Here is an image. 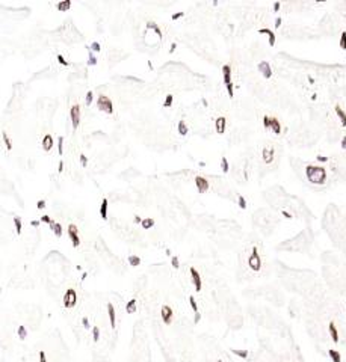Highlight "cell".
<instances>
[{
	"instance_id": "17",
	"label": "cell",
	"mask_w": 346,
	"mask_h": 362,
	"mask_svg": "<svg viewBox=\"0 0 346 362\" xmlns=\"http://www.w3.org/2000/svg\"><path fill=\"white\" fill-rule=\"evenodd\" d=\"M328 332H329V337H331V340L334 341V343H339V330H337V328H336V325H334V321H331L329 325H328Z\"/></svg>"
},
{
	"instance_id": "43",
	"label": "cell",
	"mask_w": 346,
	"mask_h": 362,
	"mask_svg": "<svg viewBox=\"0 0 346 362\" xmlns=\"http://www.w3.org/2000/svg\"><path fill=\"white\" fill-rule=\"evenodd\" d=\"M88 65H97V57L89 51V60H88Z\"/></svg>"
},
{
	"instance_id": "27",
	"label": "cell",
	"mask_w": 346,
	"mask_h": 362,
	"mask_svg": "<svg viewBox=\"0 0 346 362\" xmlns=\"http://www.w3.org/2000/svg\"><path fill=\"white\" fill-rule=\"evenodd\" d=\"M70 8H71V2H70V0H63V2H59L56 5V9L58 11H68Z\"/></svg>"
},
{
	"instance_id": "37",
	"label": "cell",
	"mask_w": 346,
	"mask_h": 362,
	"mask_svg": "<svg viewBox=\"0 0 346 362\" xmlns=\"http://www.w3.org/2000/svg\"><path fill=\"white\" fill-rule=\"evenodd\" d=\"M98 340H100V329H98V326H94L92 328V341L97 343Z\"/></svg>"
},
{
	"instance_id": "44",
	"label": "cell",
	"mask_w": 346,
	"mask_h": 362,
	"mask_svg": "<svg viewBox=\"0 0 346 362\" xmlns=\"http://www.w3.org/2000/svg\"><path fill=\"white\" fill-rule=\"evenodd\" d=\"M58 62H59V63H62V65H65V67H68V65H70V62H68V60H65V57H63L62 55H58Z\"/></svg>"
},
{
	"instance_id": "30",
	"label": "cell",
	"mask_w": 346,
	"mask_h": 362,
	"mask_svg": "<svg viewBox=\"0 0 346 362\" xmlns=\"http://www.w3.org/2000/svg\"><path fill=\"white\" fill-rule=\"evenodd\" d=\"M17 333H18V338H20L21 341L26 340V337H27V329H26V326H18Z\"/></svg>"
},
{
	"instance_id": "4",
	"label": "cell",
	"mask_w": 346,
	"mask_h": 362,
	"mask_svg": "<svg viewBox=\"0 0 346 362\" xmlns=\"http://www.w3.org/2000/svg\"><path fill=\"white\" fill-rule=\"evenodd\" d=\"M97 107L101 110V112H105V113H113V104H112V100L107 97V95H98V98H97Z\"/></svg>"
},
{
	"instance_id": "34",
	"label": "cell",
	"mask_w": 346,
	"mask_h": 362,
	"mask_svg": "<svg viewBox=\"0 0 346 362\" xmlns=\"http://www.w3.org/2000/svg\"><path fill=\"white\" fill-rule=\"evenodd\" d=\"M172 103H174V95H166L165 97V101H163V107H171L172 106Z\"/></svg>"
},
{
	"instance_id": "12",
	"label": "cell",
	"mask_w": 346,
	"mask_h": 362,
	"mask_svg": "<svg viewBox=\"0 0 346 362\" xmlns=\"http://www.w3.org/2000/svg\"><path fill=\"white\" fill-rule=\"evenodd\" d=\"M257 68H259V71L262 73V75L265 77V79H271L272 77V68H271V65H269V62H266V60H263V62H260L259 65H257Z\"/></svg>"
},
{
	"instance_id": "62",
	"label": "cell",
	"mask_w": 346,
	"mask_h": 362,
	"mask_svg": "<svg viewBox=\"0 0 346 362\" xmlns=\"http://www.w3.org/2000/svg\"><path fill=\"white\" fill-rule=\"evenodd\" d=\"M216 362H222V361H221V359H219V361H216Z\"/></svg>"
},
{
	"instance_id": "54",
	"label": "cell",
	"mask_w": 346,
	"mask_h": 362,
	"mask_svg": "<svg viewBox=\"0 0 346 362\" xmlns=\"http://www.w3.org/2000/svg\"><path fill=\"white\" fill-rule=\"evenodd\" d=\"M340 147H342L343 149H346V136L342 137V140H340Z\"/></svg>"
},
{
	"instance_id": "49",
	"label": "cell",
	"mask_w": 346,
	"mask_h": 362,
	"mask_svg": "<svg viewBox=\"0 0 346 362\" xmlns=\"http://www.w3.org/2000/svg\"><path fill=\"white\" fill-rule=\"evenodd\" d=\"M281 23H283V18H281V17H277V20H275V27H277V29L281 27Z\"/></svg>"
},
{
	"instance_id": "32",
	"label": "cell",
	"mask_w": 346,
	"mask_h": 362,
	"mask_svg": "<svg viewBox=\"0 0 346 362\" xmlns=\"http://www.w3.org/2000/svg\"><path fill=\"white\" fill-rule=\"evenodd\" d=\"M129 264H130L132 267H138V266L141 264V258L136 256V255H130V256H129Z\"/></svg>"
},
{
	"instance_id": "40",
	"label": "cell",
	"mask_w": 346,
	"mask_h": 362,
	"mask_svg": "<svg viewBox=\"0 0 346 362\" xmlns=\"http://www.w3.org/2000/svg\"><path fill=\"white\" fill-rule=\"evenodd\" d=\"M263 127L265 128H271V116H267V115L263 116Z\"/></svg>"
},
{
	"instance_id": "5",
	"label": "cell",
	"mask_w": 346,
	"mask_h": 362,
	"mask_svg": "<svg viewBox=\"0 0 346 362\" xmlns=\"http://www.w3.org/2000/svg\"><path fill=\"white\" fill-rule=\"evenodd\" d=\"M62 303H63V306H65L67 309L74 308L76 303H77V293H76V290L68 288L65 291V294H63V297H62Z\"/></svg>"
},
{
	"instance_id": "9",
	"label": "cell",
	"mask_w": 346,
	"mask_h": 362,
	"mask_svg": "<svg viewBox=\"0 0 346 362\" xmlns=\"http://www.w3.org/2000/svg\"><path fill=\"white\" fill-rule=\"evenodd\" d=\"M160 315H162V320L165 325H171L172 323V318H174V312H172V308L169 305H163L162 309H160Z\"/></svg>"
},
{
	"instance_id": "36",
	"label": "cell",
	"mask_w": 346,
	"mask_h": 362,
	"mask_svg": "<svg viewBox=\"0 0 346 362\" xmlns=\"http://www.w3.org/2000/svg\"><path fill=\"white\" fill-rule=\"evenodd\" d=\"M221 169H222V172H225V174L230 171V164H228V160H227L225 157L221 159Z\"/></svg>"
},
{
	"instance_id": "28",
	"label": "cell",
	"mask_w": 346,
	"mask_h": 362,
	"mask_svg": "<svg viewBox=\"0 0 346 362\" xmlns=\"http://www.w3.org/2000/svg\"><path fill=\"white\" fill-rule=\"evenodd\" d=\"M231 353L236 355V356H239V358H242V359H247L249 356V352L248 350H237V348H231Z\"/></svg>"
},
{
	"instance_id": "41",
	"label": "cell",
	"mask_w": 346,
	"mask_h": 362,
	"mask_svg": "<svg viewBox=\"0 0 346 362\" xmlns=\"http://www.w3.org/2000/svg\"><path fill=\"white\" fill-rule=\"evenodd\" d=\"M171 266L174 269H178V267H180V260H178L177 256H171Z\"/></svg>"
},
{
	"instance_id": "1",
	"label": "cell",
	"mask_w": 346,
	"mask_h": 362,
	"mask_svg": "<svg viewBox=\"0 0 346 362\" xmlns=\"http://www.w3.org/2000/svg\"><path fill=\"white\" fill-rule=\"evenodd\" d=\"M305 175H307L310 183L314 184V186H322L327 181V169L324 166H313V164L307 166L305 167Z\"/></svg>"
},
{
	"instance_id": "18",
	"label": "cell",
	"mask_w": 346,
	"mask_h": 362,
	"mask_svg": "<svg viewBox=\"0 0 346 362\" xmlns=\"http://www.w3.org/2000/svg\"><path fill=\"white\" fill-rule=\"evenodd\" d=\"M271 130L274 131V134H281V130H283V127H281V122L278 121V118H271Z\"/></svg>"
},
{
	"instance_id": "45",
	"label": "cell",
	"mask_w": 346,
	"mask_h": 362,
	"mask_svg": "<svg viewBox=\"0 0 346 362\" xmlns=\"http://www.w3.org/2000/svg\"><path fill=\"white\" fill-rule=\"evenodd\" d=\"M88 48H91L92 51H100V50H101V45H100V44L95 41V42H92V44H91V47H88Z\"/></svg>"
},
{
	"instance_id": "59",
	"label": "cell",
	"mask_w": 346,
	"mask_h": 362,
	"mask_svg": "<svg viewBox=\"0 0 346 362\" xmlns=\"http://www.w3.org/2000/svg\"><path fill=\"white\" fill-rule=\"evenodd\" d=\"M133 221H135V223H141V222H142V219H141L139 216H135V219H133Z\"/></svg>"
},
{
	"instance_id": "26",
	"label": "cell",
	"mask_w": 346,
	"mask_h": 362,
	"mask_svg": "<svg viewBox=\"0 0 346 362\" xmlns=\"http://www.w3.org/2000/svg\"><path fill=\"white\" fill-rule=\"evenodd\" d=\"M147 29H153V30H154V33H156V36L159 38V40L162 38V30L159 29V26H157L156 23H153V21H148V23H147Z\"/></svg>"
},
{
	"instance_id": "42",
	"label": "cell",
	"mask_w": 346,
	"mask_h": 362,
	"mask_svg": "<svg viewBox=\"0 0 346 362\" xmlns=\"http://www.w3.org/2000/svg\"><path fill=\"white\" fill-rule=\"evenodd\" d=\"M58 151H59V154H62V151H63V137L62 136L58 137Z\"/></svg>"
},
{
	"instance_id": "46",
	"label": "cell",
	"mask_w": 346,
	"mask_h": 362,
	"mask_svg": "<svg viewBox=\"0 0 346 362\" xmlns=\"http://www.w3.org/2000/svg\"><path fill=\"white\" fill-rule=\"evenodd\" d=\"M36 207H38V208H40V210H43V208H45V201H44V199H41V201H38V202H36Z\"/></svg>"
},
{
	"instance_id": "58",
	"label": "cell",
	"mask_w": 346,
	"mask_h": 362,
	"mask_svg": "<svg viewBox=\"0 0 346 362\" xmlns=\"http://www.w3.org/2000/svg\"><path fill=\"white\" fill-rule=\"evenodd\" d=\"M283 216H284L286 219H292V217H293V216H292L289 211H286V210H283Z\"/></svg>"
},
{
	"instance_id": "61",
	"label": "cell",
	"mask_w": 346,
	"mask_h": 362,
	"mask_svg": "<svg viewBox=\"0 0 346 362\" xmlns=\"http://www.w3.org/2000/svg\"><path fill=\"white\" fill-rule=\"evenodd\" d=\"M30 225H32V226H38V225H40V222H38V221H32Z\"/></svg>"
},
{
	"instance_id": "23",
	"label": "cell",
	"mask_w": 346,
	"mask_h": 362,
	"mask_svg": "<svg viewBox=\"0 0 346 362\" xmlns=\"http://www.w3.org/2000/svg\"><path fill=\"white\" fill-rule=\"evenodd\" d=\"M136 308H138V302H136V299H132V300L127 302V305H125V311L129 312V314H135V312H136Z\"/></svg>"
},
{
	"instance_id": "51",
	"label": "cell",
	"mask_w": 346,
	"mask_h": 362,
	"mask_svg": "<svg viewBox=\"0 0 346 362\" xmlns=\"http://www.w3.org/2000/svg\"><path fill=\"white\" fill-rule=\"evenodd\" d=\"M40 362H47V358H45V353L41 350L40 352Z\"/></svg>"
},
{
	"instance_id": "48",
	"label": "cell",
	"mask_w": 346,
	"mask_h": 362,
	"mask_svg": "<svg viewBox=\"0 0 346 362\" xmlns=\"http://www.w3.org/2000/svg\"><path fill=\"white\" fill-rule=\"evenodd\" d=\"M183 15H185V12H177V14H172L171 18H172V20H178V18H182Z\"/></svg>"
},
{
	"instance_id": "3",
	"label": "cell",
	"mask_w": 346,
	"mask_h": 362,
	"mask_svg": "<svg viewBox=\"0 0 346 362\" xmlns=\"http://www.w3.org/2000/svg\"><path fill=\"white\" fill-rule=\"evenodd\" d=\"M248 266L252 272H260L262 270V256L259 254V248L254 246L249 256H248Z\"/></svg>"
},
{
	"instance_id": "21",
	"label": "cell",
	"mask_w": 346,
	"mask_h": 362,
	"mask_svg": "<svg viewBox=\"0 0 346 362\" xmlns=\"http://www.w3.org/2000/svg\"><path fill=\"white\" fill-rule=\"evenodd\" d=\"M334 112H336V115H337V118L340 119V122H342V125H346V112L337 104L336 107H334Z\"/></svg>"
},
{
	"instance_id": "7",
	"label": "cell",
	"mask_w": 346,
	"mask_h": 362,
	"mask_svg": "<svg viewBox=\"0 0 346 362\" xmlns=\"http://www.w3.org/2000/svg\"><path fill=\"white\" fill-rule=\"evenodd\" d=\"M189 272H190V276H192V284H194V287H195V291H197V293H201V288H203V281H201V275H200V272H198L195 267H190V269H189Z\"/></svg>"
},
{
	"instance_id": "13",
	"label": "cell",
	"mask_w": 346,
	"mask_h": 362,
	"mask_svg": "<svg viewBox=\"0 0 346 362\" xmlns=\"http://www.w3.org/2000/svg\"><path fill=\"white\" fill-rule=\"evenodd\" d=\"M225 128H227V119L225 116H218L216 121H215V130L218 134H224L225 133Z\"/></svg>"
},
{
	"instance_id": "55",
	"label": "cell",
	"mask_w": 346,
	"mask_h": 362,
	"mask_svg": "<svg viewBox=\"0 0 346 362\" xmlns=\"http://www.w3.org/2000/svg\"><path fill=\"white\" fill-rule=\"evenodd\" d=\"M317 162H320V163H325V162H328V157H324V156H319V157H317Z\"/></svg>"
},
{
	"instance_id": "20",
	"label": "cell",
	"mask_w": 346,
	"mask_h": 362,
	"mask_svg": "<svg viewBox=\"0 0 346 362\" xmlns=\"http://www.w3.org/2000/svg\"><path fill=\"white\" fill-rule=\"evenodd\" d=\"M177 133L180 134V136H186L189 133V127L186 125V122L183 119L178 121V124H177Z\"/></svg>"
},
{
	"instance_id": "22",
	"label": "cell",
	"mask_w": 346,
	"mask_h": 362,
	"mask_svg": "<svg viewBox=\"0 0 346 362\" xmlns=\"http://www.w3.org/2000/svg\"><path fill=\"white\" fill-rule=\"evenodd\" d=\"M48 225H50V229H52V231L55 232V236H56V237H61V236H62V225H61V223H58V222L52 221Z\"/></svg>"
},
{
	"instance_id": "53",
	"label": "cell",
	"mask_w": 346,
	"mask_h": 362,
	"mask_svg": "<svg viewBox=\"0 0 346 362\" xmlns=\"http://www.w3.org/2000/svg\"><path fill=\"white\" fill-rule=\"evenodd\" d=\"M200 320H201V314H200V312H195V317H194V323L197 325V323H200Z\"/></svg>"
},
{
	"instance_id": "35",
	"label": "cell",
	"mask_w": 346,
	"mask_h": 362,
	"mask_svg": "<svg viewBox=\"0 0 346 362\" xmlns=\"http://www.w3.org/2000/svg\"><path fill=\"white\" fill-rule=\"evenodd\" d=\"M237 205H239V208H242V210H245V208H247V205H248V204H247V199L243 198L242 195H239V196H237Z\"/></svg>"
},
{
	"instance_id": "15",
	"label": "cell",
	"mask_w": 346,
	"mask_h": 362,
	"mask_svg": "<svg viewBox=\"0 0 346 362\" xmlns=\"http://www.w3.org/2000/svg\"><path fill=\"white\" fill-rule=\"evenodd\" d=\"M259 33H262V35H267V38H269V45H271V47H274V45H275L277 38H275V33H274L271 29H267V27L259 29Z\"/></svg>"
},
{
	"instance_id": "10",
	"label": "cell",
	"mask_w": 346,
	"mask_h": 362,
	"mask_svg": "<svg viewBox=\"0 0 346 362\" xmlns=\"http://www.w3.org/2000/svg\"><path fill=\"white\" fill-rule=\"evenodd\" d=\"M195 186H197L200 193H206L209 190V187H210V183H209V180L206 177L198 175V177H195Z\"/></svg>"
},
{
	"instance_id": "38",
	"label": "cell",
	"mask_w": 346,
	"mask_h": 362,
	"mask_svg": "<svg viewBox=\"0 0 346 362\" xmlns=\"http://www.w3.org/2000/svg\"><path fill=\"white\" fill-rule=\"evenodd\" d=\"M339 45L342 50H346V32H342L340 35V41H339Z\"/></svg>"
},
{
	"instance_id": "33",
	"label": "cell",
	"mask_w": 346,
	"mask_h": 362,
	"mask_svg": "<svg viewBox=\"0 0 346 362\" xmlns=\"http://www.w3.org/2000/svg\"><path fill=\"white\" fill-rule=\"evenodd\" d=\"M2 137H3L5 145H6V149H8V151H11V149H12V142H11V139H9L8 133H6V131H3V133H2Z\"/></svg>"
},
{
	"instance_id": "47",
	"label": "cell",
	"mask_w": 346,
	"mask_h": 362,
	"mask_svg": "<svg viewBox=\"0 0 346 362\" xmlns=\"http://www.w3.org/2000/svg\"><path fill=\"white\" fill-rule=\"evenodd\" d=\"M80 163H82V166H86L88 164V159H86L85 154H80Z\"/></svg>"
},
{
	"instance_id": "52",
	"label": "cell",
	"mask_w": 346,
	"mask_h": 362,
	"mask_svg": "<svg viewBox=\"0 0 346 362\" xmlns=\"http://www.w3.org/2000/svg\"><path fill=\"white\" fill-rule=\"evenodd\" d=\"M41 221H43V222H45V223H50V222H52V219H50V216L44 214V216L41 217Z\"/></svg>"
},
{
	"instance_id": "11",
	"label": "cell",
	"mask_w": 346,
	"mask_h": 362,
	"mask_svg": "<svg viewBox=\"0 0 346 362\" xmlns=\"http://www.w3.org/2000/svg\"><path fill=\"white\" fill-rule=\"evenodd\" d=\"M68 236L71 238V244L74 248H77L80 244V238H79V234H77V226L76 225H68Z\"/></svg>"
},
{
	"instance_id": "31",
	"label": "cell",
	"mask_w": 346,
	"mask_h": 362,
	"mask_svg": "<svg viewBox=\"0 0 346 362\" xmlns=\"http://www.w3.org/2000/svg\"><path fill=\"white\" fill-rule=\"evenodd\" d=\"M189 305H190V308H192V311H194V314H195V312H200L198 303H197V300H195L194 296H189Z\"/></svg>"
},
{
	"instance_id": "39",
	"label": "cell",
	"mask_w": 346,
	"mask_h": 362,
	"mask_svg": "<svg viewBox=\"0 0 346 362\" xmlns=\"http://www.w3.org/2000/svg\"><path fill=\"white\" fill-rule=\"evenodd\" d=\"M92 98H94V94H92V90H88V92H86V97H85V103H86V106H91V103H92Z\"/></svg>"
},
{
	"instance_id": "29",
	"label": "cell",
	"mask_w": 346,
	"mask_h": 362,
	"mask_svg": "<svg viewBox=\"0 0 346 362\" xmlns=\"http://www.w3.org/2000/svg\"><path fill=\"white\" fill-rule=\"evenodd\" d=\"M14 225H15V232L20 236V234H21V231H23V223H21V219H20L18 216H15V217H14Z\"/></svg>"
},
{
	"instance_id": "56",
	"label": "cell",
	"mask_w": 346,
	"mask_h": 362,
	"mask_svg": "<svg viewBox=\"0 0 346 362\" xmlns=\"http://www.w3.org/2000/svg\"><path fill=\"white\" fill-rule=\"evenodd\" d=\"M280 8H281V3H280V2H275V3H274V11H275V12H278V11H280Z\"/></svg>"
},
{
	"instance_id": "25",
	"label": "cell",
	"mask_w": 346,
	"mask_h": 362,
	"mask_svg": "<svg viewBox=\"0 0 346 362\" xmlns=\"http://www.w3.org/2000/svg\"><path fill=\"white\" fill-rule=\"evenodd\" d=\"M141 226H142L144 229L153 228V226H154V219H153V217H145V219H142V222H141Z\"/></svg>"
},
{
	"instance_id": "16",
	"label": "cell",
	"mask_w": 346,
	"mask_h": 362,
	"mask_svg": "<svg viewBox=\"0 0 346 362\" xmlns=\"http://www.w3.org/2000/svg\"><path fill=\"white\" fill-rule=\"evenodd\" d=\"M53 145H55L53 136H52V134H45V136L43 137V149H44V151H50V149L53 148Z\"/></svg>"
},
{
	"instance_id": "2",
	"label": "cell",
	"mask_w": 346,
	"mask_h": 362,
	"mask_svg": "<svg viewBox=\"0 0 346 362\" xmlns=\"http://www.w3.org/2000/svg\"><path fill=\"white\" fill-rule=\"evenodd\" d=\"M222 80H224L228 97L233 98L234 97V85H233V80H231V67H230L228 63H225V65L222 67Z\"/></svg>"
},
{
	"instance_id": "57",
	"label": "cell",
	"mask_w": 346,
	"mask_h": 362,
	"mask_svg": "<svg viewBox=\"0 0 346 362\" xmlns=\"http://www.w3.org/2000/svg\"><path fill=\"white\" fill-rule=\"evenodd\" d=\"M62 171H63V162L61 160V162H59V166H58V172L62 174Z\"/></svg>"
},
{
	"instance_id": "60",
	"label": "cell",
	"mask_w": 346,
	"mask_h": 362,
	"mask_svg": "<svg viewBox=\"0 0 346 362\" xmlns=\"http://www.w3.org/2000/svg\"><path fill=\"white\" fill-rule=\"evenodd\" d=\"M175 47H177V45H175V42H172V44H171V48H169V53H174Z\"/></svg>"
},
{
	"instance_id": "6",
	"label": "cell",
	"mask_w": 346,
	"mask_h": 362,
	"mask_svg": "<svg viewBox=\"0 0 346 362\" xmlns=\"http://www.w3.org/2000/svg\"><path fill=\"white\" fill-rule=\"evenodd\" d=\"M70 118H71V125L74 130H77V127L80 124V106L79 104H74L71 109H70Z\"/></svg>"
},
{
	"instance_id": "19",
	"label": "cell",
	"mask_w": 346,
	"mask_h": 362,
	"mask_svg": "<svg viewBox=\"0 0 346 362\" xmlns=\"http://www.w3.org/2000/svg\"><path fill=\"white\" fill-rule=\"evenodd\" d=\"M107 207H109V201L106 198H103L101 205H100V217L103 219V221H106V219H107Z\"/></svg>"
},
{
	"instance_id": "50",
	"label": "cell",
	"mask_w": 346,
	"mask_h": 362,
	"mask_svg": "<svg viewBox=\"0 0 346 362\" xmlns=\"http://www.w3.org/2000/svg\"><path fill=\"white\" fill-rule=\"evenodd\" d=\"M82 325H83V328H86V329L89 328V320H88L86 317H83V318H82Z\"/></svg>"
},
{
	"instance_id": "24",
	"label": "cell",
	"mask_w": 346,
	"mask_h": 362,
	"mask_svg": "<svg viewBox=\"0 0 346 362\" xmlns=\"http://www.w3.org/2000/svg\"><path fill=\"white\" fill-rule=\"evenodd\" d=\"M328 356L331 358V361H332V362H342V356H340V353H339L337 350H334V348H329V350H328Z\"/></svg>"
},
{
	"instance_id": "14",
	"label": "cell",
	"mask_w": 346,
	"mask_h": 362,
	"mask_svg": "<svg viewBox=\"0 0 346 362\" xmlns=\"http://www.w3.org/2000/svg\"><path fill=\"white\" fill-rule=\"evenodd\" d=\"M107 314H109V320H110V328L115 329L117 328V312H115V308L112 303H107Z\"/></svg>"
},
{
	"instance_id": "8",
	"label": "cell",
	"mask_w": 346,
	"mask_h": 362,
	"mask_svg": "<svg viewBox=\"0 0 346 362\" xmlns=\"http://www.w3.org/2000/svg\"><path fill=\"white\" fill-rule=\"evenodd\" d=\"M274 157H275V148L274 147L267 145V147H265L262 149V159H263V162L266 164H271L274 162Z\"/></svg>"
}]
</instances>
